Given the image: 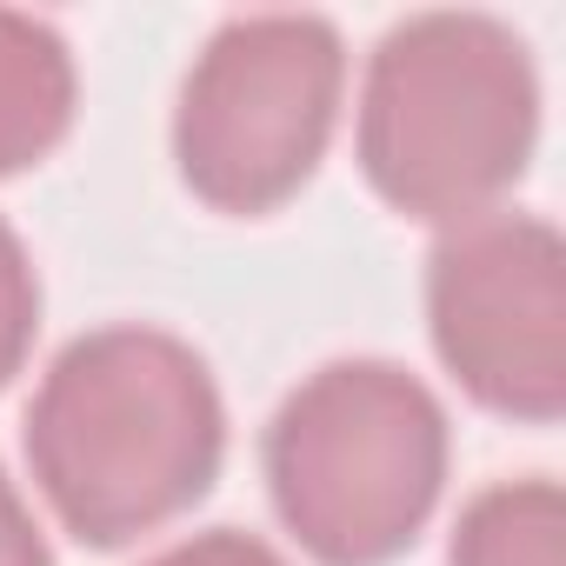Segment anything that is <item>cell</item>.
<instances>
[{"mask_svg":"<svg viewBox=\"0 0 566 566\" xmlns=\"http://www.w3.org/2000/svg\"><path fill=\"white\" fill-rule=\"evenodd\" d=\"M227 407L207 360L160 327L81 334L28 407V467L81 546H134L207 500Z\"/></svg>","mask_w":566,"mask_h":566,"instance_id":"cell-1","label":"cell"},{"mask_svg":"<svg viewBox=\"0 0 566 566\" xmlns=\"http://www.w3.org/2000/svg\"><path fill=\"white\" fill-rule=\"evenodd\" d=\"M539 140V74L526 41L493 14L400 21L360 87L367 187L433 227L493 213Z\"/></svg>","mask_w":566,"mask_h":566,"instance_id":"cell-2","label":"cell"},{"mask_svg":"<svg viewBox=\"0 0 566 566\" xmlns=\"http://www.w3.org/2000/svg\"><path fill=\"white\" fill-rule=\"evenodd\" d=\"M260 467L321 566H387L440 506L447 407L394 360H334L280 400Z\"/></svg>","mask_w":566,"mask_h":566,"instance_id":"cell-3","label":"cell"},{"mask_svg":"<svg viewBox=\"0 0 566 566\" xmlns=\"http://www.w3.org/2000/svg\"><path fill=\"white\" fill-rule=\"evenodd\" d=\"M347 54L321 14H240L187 67L174 107L180 180L213 213L287 207L340 120Z\"/></svg>","mask_w":566,"mask_h":566,"instance_id":"cell-4","label":"cell"},{"mask_svg":"<svg viewBox=\"0 0 566 566\" xmlns=\"http://www.w3.org/2000/svg\"><path fill=\"white\" fill-rule=\"evenodd\" d=\"M427 327L447 374L506 420L566 413V247L539 213H480L427 260Z\"/></svg>","mask_w":566,"mask_h":566,"instance_id":"cell-5","label":"cell"},{"mask_svg":"<svg viewBox=\"0 0 566 566\" xmlns=\"http://www.w3.org/2000/svg\"><path fill=\"white\" fill-rule=\"evenodd\" d=\"M74 127V54L67 41L0 8V180L48 160Z\"/></svg>","mask_w":566,"mask_h":566,"instance_id":"cell-6","label":"cell"},{"mask_svg":"<svg viewBox=\"0 0 566 566\" xmlns=\"http://www.w3.org/2000/svg\"><path fill=\"white\" fill-rule=\"evenodd\" d=\"M447 566H566V500L553 480H500L467 500Z\"/></svg>","mask_w":566,"mask_h":566,"instance_id":"cell-7","label":"cell"},{"mask_svg":"<svg viewBox=\"0 0 566 566\" xmlns=\"http://www.w3.org/2000/svg\"><path fill=\"white\" fill-rule=\"evenodd\" d=\"M34 334H41V280H34L21 233L0 220V387L28 367Z\"/></svg>","mask_w":566,"mask_h":566,"instance_id":"cell-8","label":"cell"},{"mask_svg":"<svg viewBox=\"0 0 566 566\" xmlns=\"http://www.w3.org/2000/svg\"><path fill=\"white\" fill-rule=\"evenodd\" d=\"M147 566H287L266 539H253V533H233V526H213V533H200V539H180V546H167L160 559H147Z\"/></svg>","mask_w":566,"mask_h":566,"instance_id":"cell-9","label":"cell"},{"mask_svg":"<svg viewBox=\"0 0 566 566\" xmlns=\"http://www.w3.org/2000/svg\"><path fill=\"white\" fill-rule=\"evenodd\" d=\"M0 566H54L48 533L34 526V513H28V500L14 493L8 473H0Z\"/></svg>","mask_w":566,"mask_h":566,"instance_id":"cell-10","label":"cell"}]
</instances>
